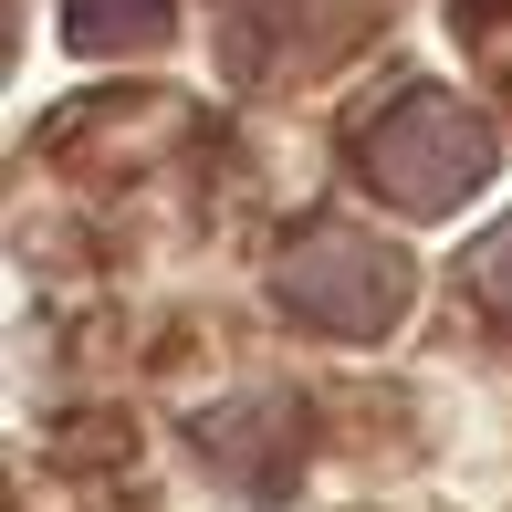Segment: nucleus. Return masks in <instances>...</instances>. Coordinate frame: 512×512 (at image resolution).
I'll return each mask as SVG.
<instances>
[{"label": "nucleus", "mask_w": 512, "mask_h": 512, "mask_svg": "<svg viewBox=\"0 0 512 512\" xmlns=\"http://www.w3.org/2000/svg\"><path fill=\"white\" fill-rule=\"evenodd\" d=\"M356 168H366V189L398 199L408 220H450V209L492 178V126H481L460 95L418 84V95H398L387 115H366Z\"/></svg>", "instance_id": "obj_1"}, {"label": "nucleus", "mask_w": 512, "mask_h": 512, "mask_svg": "<svg viewBox=\"0 0 512 512\" xmlns=\"http://www.w3.org/2000/svg\"><path fill=\"white\" fill-rule=\"evenodd\" d=\"M272 293H283V314L314 324V335H387V324L408 314V262L377 230L314 220L304 241L272 262Z\"/></svg>", "instance_id": "obj_2"}, {"label": "nucleus", "mask_w": 512, "mask_h": 512, "mask_svg": "<svg viewBox=\"0 0 512 512\" xmlns=\"http://www.w3.org/2000/svg\"><path fill=\"white\" fill-rule=\"evenodd\" d=\"M178 0H63V32H74V53H147V42H168Z\"/></svg>", "instance_id": "obj_3"}, {"label": "nucleus", "mask_w": 512, "mask_h": 512, "mask_svg": "<svg viewBox=\"0 0 512 512\" xmlns=\"http://www.w3.org/2000/svg\"><path fill=\"white\" fill-rule=\"evenodd\" d=\"M471 304H481V314H492L502 335H512V220H502L492 241L471 251Z\"/></svg>", "instance_id": "obj_4"}]
</instances>
